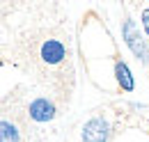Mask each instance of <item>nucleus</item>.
I'll list each match as a JSON object with an SVG mask.
<instances>
[{"label": "nucleus", "mask_w": 149, "mask_h": 142, "mask_svg": "<svg viewBox=\"0 0 149 142\" xmlns=\"http://www.w3.org/2000/svg\"><path fill=\"white\" fill-rule=\"evenodd\" d=\"M115 76H117V83L122 85V89H126V92H131L133 89V76H131L129 67L124 64V62H115Z\"/></svg>", "instance_id": "obj_5"}, {"label": "nucleus", "mask_w": 149, "mask_h": 142, "mask_svg": "<svg viewBox=\"0 0 149 142\" xmlns=\"http://www.w3.org/2000/svg\"><path fill=\"white\" fill-rule=\"evenodd\" d=\"M25 112H28V117H30L32 122L44 124V122H51V119H55L57 108H55V103H53L48 96H35V99L28 103Z\"/></svg>", "instance_id": "obj_2"}, {"label": "nucleus", "mask_w": 149, "mask_h": 142, "mask_svg": "<svg viewBox=\"0 0 149 142\" xmlns=\"http://www.w3.org/2000/svg\"><path fill=\"white\" fill-rule=\"evenodd\" d=\"M142 28H145V32L149 35V7L142 9Z\"/></svg>", "instance_id": "obj_6"}, {"label": "nucleus", "mask_w": 149, "mask_h": 142, "mask_svg": "<svg viewBox=\"0 0 149 142\" xmlns=\"http://www.w3.org/2000/svg\"><path fill=\"white\" fill-rule=\"evenodd\" d=\"M122 32H124V39H126L131 51L138 55V57H142L145 62H149V48L145 46V41L140 39V32H138V28H135V23H133L131 18L124 21V30H122Z\"/></svg>", "instance_id": "obj_4"}, {"label": "nucleus", "mask_w": 149, "mask_h": 142, "mask_svg": "<svg viewBox=\"0 0 149 142\" xmlns=\"http://www.w3.org/2000/svg\"><path fill=\"white\" fill-rule=\"evenodd\" d=\"M23 55L25 60H30V69L44 78V83H48V76L53 78L55 85L57 78H74L71 71V53H69V37L62 30L51 28L39 30V32H30V37L23 39Z\"/></svg>", "instance_id": "obj_1"}, {"label": "nucleus", "mask_w": 149, "mask_h": 142, "mask_svg": "<svg viewBox=\"0 0 149 142\" xmlns=\"http://www.w3.org/2000/svg\"><path fill=\"white\" fill-rule=\"evenodd\" d=\"M110 140V124L103 117H92L83 128V142H108Z\"/></svg>", "instance_id": "obj_3"}]
</instances>
